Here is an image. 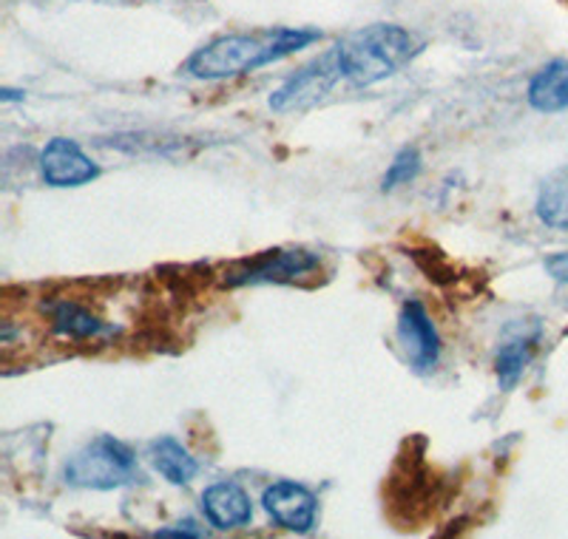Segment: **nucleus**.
Segmentation results:
<instances>
[{"label":"nucleus","instance_id":"nucleus-5","mask_svg":"<svg viewBox=\"0 0 568 539\" xmlns=\"http://www.w3.org/2000/svg\"><path fill=\"white\" fill-rule=\"evenodd\" d=\"M322 267V258L302 247L291 251L258 253L251 262L233 267L225 276L227 287H247V284H293L304 276H313Z\"/></svg>","mask_w":568,"mask_h":539},{"label":"nucleus","instance_id":"nucleus-16","mask_svg":"<svg viewBox=\"0 0 568 539\" xmlns=\"http://www.w3.org/2000/svg\"><path fill=\"white\" fill-rule=\"evenodd\" d=\"M546 273L557 284H568V253H555V256L546 258Z\"/></svg>","mask_w":568,"mask_h":539},{"label":"nucleus","instance_id":"nucleus-13","mask_svg":"<svg viewBox=\"0 0 568 539\" xmlns=\"http://www.w3.org/2000/svg\"><path fill=\"white\" fill-rule=\"evenodd\" d=\"M149 457L154 462V469L160 471L171 486H187L200 475V462L176 437H156L149 446Z\"/></svg>","mask_w":568,"mask_h":539},{"label":"nucleus","instance_id":"nucleus-17","mask_svg":"<svg viewBox=\"0 0 568 539\" xmlns=\"http://www.w3.org/2000/svg\"><path fill=\"white\" fill-rule=\"evenodd\" d=\"M205 531H200V528H162V531H156V537H202Z\"/></svg>","mask_w":568,"mask_h":539},{"label":"nucleus","instance_id":"nucleus-12","mask_svg":"<svg viewBox=\"0 0 568 539\" xmlns=\"http://www.w3.org/2000/svg\"><path fill=\"white\" fill-rule=\"evenodd\" d=\"M529 105L540 114L568 111V60H551L529 83Z\"/></svg>","mask_w":568,"mask_h":539},{"label":"nucleus","instance_id":"nucleus-14","mask_svg":"<svg viewBox=\"0 0 568 539\" xmlns=\"http://www.w3.org/2000/svg\"><path fill=\"white\" fill-rule=\"evenodd\" d=\"M535 207L542 225L568 233V165L542 180Z\"/></svg>","mask_w":568,"mask_h":539},{"label":"nucleus","instance_id":"nucleus-3","mask_svg":"<svg viewBox=\"0 0 568 539\" xmlns=\"http://www.w3.org/2000/svg\"><path fill=\"white\" fill-rule=\"evenodd\" d=\"M63 477L69 486L94 488V491H111V488L129 486L142 480L140 462L131 446L111 435L94 437L78 455H71L65 462Z\"/></svg>","mask_w":568,"mask_h":539},{"label":"nucleus","instance_id":"nucleus-10","mask_svg":"<svg viewBox=\"0 0 568 539\" xmlns=\"http://www.w3.org/2000/svg\"><path fill=\"white\" fill-rule=\"evenodd\" d=\"M43 313L49 318L52 333L65 340H98L120 333L116 324L103 322L100 315H94L85 304L74 302V298H52V302L43 304Z\"/></svg>","mask_w":568,"mask_h":539},{"label":"nucleus","instance_id":"nucleus-2","mask_svg":"<svg viewBox=\"0 0 568 539\" xmlns=\"http://www.w3.org/2000/svg\"><path fill=\"white\" fill-rule=\"evenodd\" d=\"M415 52L418 49H415L413 34L395 23H373L358 32H349L333 49L344 83L355 89H367V85L393 78L395 71L404 69L415 58Z\"/></svg>","mask_w":568,"mask_h":539},{"label":"nucleus","instance_id":"nucleus-11","mask_svg":"<svg viewBox=\"0 0 568 539\" xmlns=\"http://www.w3.org/2000/svg\"><path fill=\"white\" fill-rule=\"evenodd\" d=\"M202 513L220 531L245 528L253 520L251 495H247L240 482L233 480L213 482V486L205 488V495H202Z\"/></svg>","mask_w":568,"mask_h":539},{"label":"nucleus","instance_id":"nucleus-1","mask_svg":"<svg viewBox=\"0 0 568 539\" xmlns=\"http://www.w3.org/2000/svg\"><path fill=\"white\" fill-rule=\"evenodd\" d=\"M316 40H322V32L316 29L287 27L262 29L251 34H225L196 49L187 58L185 71L194 80H233L291 58Z\"/></svg>","mask_w":568,"mask_h":539},{"label":"nucleus","instance_id":"nucleus-8","mask_svg":"<svg viewBox=\"0 0 568 539\" xmlns=\"http://www.w3.org/2000/svg\"><path fill=\"white\" fill-rule=\"evenodd\" d=\"M542 338V324L537 318L531 322H515L504 329L500 347L495 355V373L500 389L511 391L520 380H524L526 369L535 360L537 347Z\"/></svg>","mask_w":568,"mask_h":539},{"label":"nucleus","instance_id":"nucleus-18","mask_svg":"<svg viewBox=\"0 0 568 539\" xmlns=\"http://www.w3.org/2000/svg\"><path fill=\"white\" fill-rule=\"evenodd\" d=\"M0 96H3V103H9V100H23V94H20V91H12V89H3L0 91Z\"/></svg>","mask_w":568,"mask_h":539},{"label":"nucleus","instance_id":"nucleus-7","mask_svg":"<svg viewBox=\"0 0 568 539\" xmlns=\"http://www.w3.org/2000/svg\"><path fill=\"white\" fill-rule=\"evenodd\" d=\"M267 517L284 531L307 533L318 520V500L311 488L293 480H278L262 495Z\"/></svg>","mask_w":568,"mask_h":539},{"label":"nucleus","instance_id":"nucleus-9","mask_svg":"<svg viewBox=\"0 0 568 539\" xmlns=\"http://www.w3.org/2000/svg\"><path fill=\"white\" fill-rule=\"evenodd\" d=\"M40 174L52 187H80L100 176V165L69 136H54L40 154Z\"/></svg>","mask_w":568,"mask_h":539},{"label":"nucleus","instance_id":"nucleus-4","mask_svg":"<svg viewBox=\"0 0 568 539\" xmlns=\"http://www.w3.org/2000/svg\"><path fill=\"white\" fill-rule=\"evenodd\" d=\"M344 80L342 69H338V60L329 52H324L322 58H316L313 63L304 65L302 71H296L291 80H284L276 91L271 94V109L276 114H291V111H307L313 105H318L322 100H327V94L336 89Z\"/></svg>","mask_w":568,"mask_h":539},{"label":"nucleus","instance_id":"nucleus-15","mask_svg":"<svg viewBox=\"0 0 568 539\" xmlns=\"http://www.w3.org/2000/svg\"><path fill=\"white\" fill-rule=\"evenodd\" d=\"M420 174V154L415 149H400L395 160L389 162L387 174H384L382 191H395L400 185H409Z\"/></svg>","mask_w":568,"mask_h":539},{"label":"nucleus","instance_id":"nucleus-6","mask_svg":"<svg viewBox=\"0 0 568 539\" xmlns=\"http://www.w3.org/2000/svg\"><path fill=\"white\" fill-rule=\"evenodd\" d=\"M398 340L415 373H433L440 364V335L418 298H409L398 313Z\"/></svg>","mask_w":568,"mask_h":539}]
</instances>
